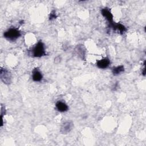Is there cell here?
<instances>
[{
    "label": "cell",
    "mask_w": 146,
    "mask_h": 146,
    "mask_svg": "<svg viewBox=\"0 0 146 146\" xmlns=\"http://www.w3.org/2000/svg\"><path fill=\"white\" fill-rule=\"evenodd\" d=\"M31 55L34 57L39 58L44 55L46 54L44 46L41 41H39L30 51Z\"/></svg>",
    "instance_id": "6da1fadb"
},
{
    "label": "cell",
    "mask_w": 146,
    "mask_h": 146,
    "mask_svg": "<svg viewBox=\"0 0 146 146\" xmlns=\"http://www.w3.org/2000/svg\"><path fill=\"white\" fill-rule=\"evenodd\" d=\"M21 31L15 28H11L3 34L4 37L10 40H15L21 36Z\"/></svg>",
    "instance_id": "7a4b0ae2"
},
{
    "label": "cell",
    "mask_w": 146,
    "mask_h": 146,
    "mask_svg": "<svg viewBox=\"0 0 146 146\" xmlns=\"http://www.w3.org/2000/svg\"><path fill=\"white\" fill-rule=\"evenodd\" d=\"M1 79L5 84H10L11 81V75L10 72L6 68H1Z\"/></svg>",
    "instance_id": "3957f363"
},
{
    "label": "cell",
    "mask_w": 146,
    "mask_h": 146,
    "mask_svg": "<svg viewBox=\"0 0 146 146\" xmlns=\"http://www.w3.org/2000/svg\"><path fill=\"white\" fill-rule=\"evenodd\" d=\"M73 127V123L71 121L68 120L63 123L60 128V132L62 133H67L71 131Z\"/></svg>",
    "instance_id": "277c9868"
},
{
    "label": "cell",
    "mask_w": 146,
    "mask_h": 146,
    "mask_svg": "<svg viewBox=\"0 0 146 146\" xmlns=\"http://www.w3.org/2000/svg\"><path fill=\"white\" fill-rule=\"evenodd\" d=\"M110 27L112 28L113 30L117 31L120 34H122L127 31L126 27L120 23H115L113 22L110 23Z\"/></svg>",
    "instance_id": "5b68a950"
},
{
    "label": "cell",
    "mask_w": 146,
    "mask_h": 146,
    "mask_svg": "<svg viewBox=\"0 0 146 146\" xmlns=\"http://www.w3.org/2000/svg\"><path fill=\"white\" fill-rule=\"evenodd\" d=\"M101 13L102 15L108 21L109 23H111L113 22V15L109 10V9L105 7L102 9Z\"/></svg>",
    "instance_id": "8992f818"
},
{
    "label": "cell",
    "mask_w": 146,
    "mask_h": 146,
    "mask_svg": "<svg viewBox=\"0 0 146 146\" xmlns=\"http://www.w3.org/2000/svg\"><path fill=\"white\" fill-rule=\"evenodd\" d=\"M110 64V60L107 57L104 58L102 59L99 60L96 62V65L98 67H99V68H102V69L106 68L109 66Z\"/></svg>",
    "instance_id": "52a82bcc"
},
{
    "label": "cell",
    "mask_w": 146,
    "mask_h": 146,
    "mask_svg": "<svg viewBox=\"0 0 146 146\" xmlns=\"http://www.w3.org/2000/svg\"><path fill=\"white\" fill-rule=\"evenodd\" d=\"M32 78L35 82H40L42 80L43 76L40 71L38 68H35L33 70L32 73Z\"/></svg>",
    "instance_id": "ba28073f"
},
{
    "label": "cell",
    "mask_w": 146,
    "mask_h": 146,
    "mask_svg": "<svg viewBox=\"0 0 146 146\" xmlns=\"http://www.w3.org/2000/svg\"><path fill=\"white\" fill-rule=\"evenodd\" d=\"M56 107L57 108V110L61 112H66L68 110V106L67 105L62 102V101H58L56 102Z\"/></svg>",
    "instance_id": "9c48e42d"
},
{
    "label": "cell",
    "mask_w": 146,
    "mask_h": 146,
    "mask_svg": "<svg viewBox=\"0 0 146 146\" xmlns=\"http://www.w3.org/2000/svg\"><path fill=\"white\" fill-rule=\"evenodd\" d=\"M124 68L123 66H117L116 67H114L112 69V73L114 75H117L120 74H121V72H124Z\"/></svg>",
    "instance_id": "30bf717a"
},
{
    "label": "cell",
    "mask_w": 146,
    "mask_h": 146,
    "mask_svg": "<svg viewBox=\"0 0 146 146\" xmlns=\"http://www.w3.org/2000/svg\"><path fill=\"white\" fill-rule=\"evenodd\" d=\"M56 18V15L55 13V10H52L50 14V16H49V19L50 20H52Z\"/></svg>",
    "instance_id": "8fae6325"
}]
</instances>
